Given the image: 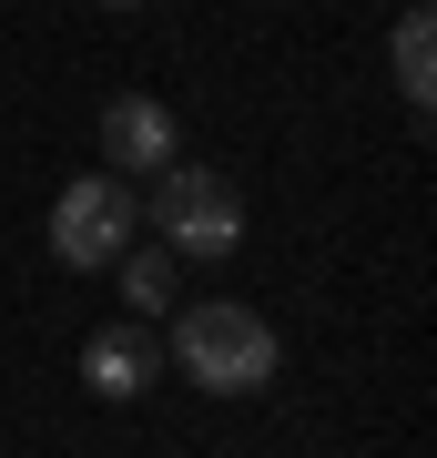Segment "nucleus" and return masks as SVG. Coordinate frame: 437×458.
<instances>
[{
    "label": "nucleus",
    "mask_w": 437,
    "mask_h": 458,
    "mask_svg": "<svg viewBox=\"0 0 437 458\" xmlns=\"http://www.w3.org/2000/svg\"><path fill=\"white\" fill-rule=\"evenodd\" d=\"M397 92H407V113L427 123V102H437V11L427 0L397 11Z\"/></svg>",
    "instance_id": "nucleus-6"
},
{
    "label": "nucleus",
    "mask_w": 437,
    "mask_h": 458,
    "mask_svg": "<svg viewBox=\"0 0 437 458\" xmlns=\"http://www.w3.org/2000/svg\"><path fill=\"white\" fill-rule=\"evenodd\" d=\"M122 316H173V255L163 245H122Z\"/></svg>",
    "instance_id": "nucleus-7"
},
{
    "label": "nucleus",
    "mask_w": 437,
    "mask_h": 458,
    "mask_svg": "<svg viewBox=\"0 0 437 458\" xmlns=\"http://www.w3.org/2000/svg\"><path fill=\"white\" fill-rule=\"evenodd\" d=\"M102 153H113L122 174H163V164H173V113H163L153 92L102 102Z\"/></svg>",
    "instance_id": "nucleus-4"
},
{
    "label": "nucleus",
    "mask_w": 437,
    "mask_h": 458,
    "mask_svg": "<svg viewBox=\"0 0 437 458\" xmlns=\"http://www.w3.org/2000/svg\"><path fill=\"white\" fill-rule=\"evenodd\" d=\"M153 234L163 255H194V265H224L244 245V194L214 164H163L153 174Z\"/></svg>",
    "instance_id": "nucleus-2"
},
{
    "label": "nucleus",
    "mask_w": 437,
    "mask_h": 458,
    "mask_svg": "<svg viewBox=\"0 0 437 458\" xmlns=\"http://www.w3.org/2000/svg\"><path fill=\"white\" fill-rule=\"evenodd\" d=\"M153 377H163V346L132 327V316H122V327H102L92 346H81V387H92V397H143Z\"/></svg>",
    "instance_id": "nucleus-5"
},
{
    "label": "nucleus",
    "mask_w": 437,
    "mask_h": 458,
    "mask_svg": "<svg viewBox=\"0 0 437 458\" xmlns=\"http://www.w3.org/2000/svg\"><path fill=\"white\" fill-rule=\"evenodd\" d=\"M122 245H132V183L122 174L62 183V204H51V255H62L71 276H92V265H113Z\"/></svg>",
    "instance_id": "nucleus-3"
},
{
    "label": "nucleus",
    "mask_w": 437,
    "mask_h": 458,
    "mask_svg": "<svg viewBox=\"0 0 437 458\" xmlns=\"http://www.w3.org/2000/svg\"><path fill=\"white\" fill-rule=\"evenodd\" d=\"M275 327H265L255 306H183L173 316V367L194 377L204 397H255L265 377H275Z\"/></svg>",
    "instance_id": "nucleus-1"
},
{
    "label": "nucleus",
    "mask_w": 437,
    "mask_h": 458,
    "mask_svg": "<svg viewBox=\"0 0 437 458\" xmlns=\"http://www.w3.org/2000/svg\"><path fill=\"white\" fill-rule=\"evenodd\" d=\"M113 11H132V0H113Z\"/></svg>",
    "instance_id": "nucleus-8"
}]
</instances>
